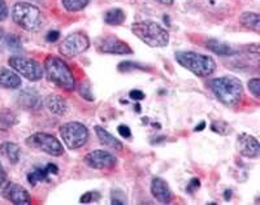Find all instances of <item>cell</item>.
<instances>
[{"label":"cell","instance_id":"cell-11","mask_svg":"<svg viewBox=\"0 0 260 205\" xmlns=\"http://www.w3.org/2000/svg\"><path fill=\"white\" fill-rule=\"evenodd\" d=\"M96 48L99 52L111 53V55H132L133 53V50L125 42L115 36H106L98 39Z\"/></svg>","mask_w":260,"mask_h":205},{"label":"cell","instance_id":"cell-20","mask_svg":"<svg viewBox=\"0 0 260 205\" xmlns=\"http://www.w3.org/2000/svg\"><path fill=\"white\" fill-rule=\"evenodd\" d=\"M0 153L8 160L11 164H17L21 157V148L13 142H4L0 144Z\"/></svg>","mask_w":260,"mask_h":205},{"label":"cell","instance_id":"cell-38","mask_svg":"<svg viewBox=\"0 0 260 205\" xmlns=\"http://www.w3.org/2000/svg\"><path fill=\"white\" fill-rule=\"evenodd\" d=\"M157 3L160 4H164V6H172L173 4V0H155Z\"/></svg>","mask_w":260,"mask_h":205},{"label":"cell","instance_id":"cell-5","mask_svg":"<svg viewBox=\"0 0 260 205\" xmlns=\"http://www.w3.org/2000/svg\"><path fill=\"white\" fill-rule=\"evenodd\" d=\"M45 73L48 81L67 91L76 88V79L71 67L56 56H48L45 61Z\"/></svg>","mask_w":260,"mask_h":205},{"label":"cell","instance_id":"cell-9","mask_svg":"<svg viewBox=\"0 0 260 205\" xmlns=\"http://www.w3.org/2000/svg\"><path fill=\"white\" fill-rule=\"evenodd\" d=\"M90 47V39L89 37L83 34V32L77 31L72 32L68 37H65L59 46V51L65 57H76L81 53L86 52Z\"/></svg>","mask_w":260,"mask_h":205},{"label":"cell","instance_id":"cell-27","mask_svg":"<svg viewBox=\"0 0 260 205\" xmlns=\"http://www.w3.org/2000/svg\"><path fill=\"white\" fill-rule=\"evenodd\" d=\"M78 92H80V95L83 99L89 100V101H92V100H94V95H92L91 88H90V85L87 82L81 83V85L78 86Z\"/></svg>","mask_w":260,"mask_h":205},{"label":"cell","instance_id":"cell-40","mask_svg":"<svg viewBox=\"0 0 260 205\" xmlns=\"http://www.w3.org/2000/svg\"><path fill=\"white\" fill-rule=\"evenodd\" d=\"M224 199L225 200H231V196H232V191H229V190H226L225 191V193H224Z\"/></svg>","mask_w":260,"mask_h":205},{"label":"cell","instance_id":"cell-21","mask_svg":"<svg viewBox=\"0 0 260 205\" xmlns=\"http://www.w3.org/2000/svg\"><path fill=\"white\" fill-rule=\"evenodd\" d=\"M240 22L245 27L259 32L260 30V16L255 12H245L240 16Z\"/></svg>","mask_w":260,"mask_h":205},{"label":"cell","instance_id":"cell-15","mask_svg":"<svg viewBox=\"0 0 260 205\" xmlns=\"http://www.w3.org/2000/svg\"><path fill=\"white\" fill-rule=\"evenodd\" d=\"M151 193L161 204H168L172 200V191L169 185L160 177H154L151 181Z\"/></svg>","mask_w":260,"mask_h":205},{"label":"cell","instance_id":"cell-24","mask_svg":"<svg viewBox=\"0 0 260 205\" xmlns=\"http://www.w3.org/2000/svg\"><path fill=\"white\" fill-rule=\"evenodd\" d=\"M62 7L68 12H80L89 4V0H61Z\"/></svg>","mask_w":260,"mask_h":205},{"label":"cell","instance_id":"cell-22","mask_svg":"<svg viewBox=\"0 0 260 205\" xmlns=\"http://www.w3.org/2000/svg\"><path fill=\"white\" fill-rule=\"evenodd\" d=\"M206 46H207L208 50L215 52L216 55L231 56L234 53V50L231 47V46H228V44L224 43V42L216 41V39H210V41H207Z\"/></svg>","mask_w":260,"mask_h":205},{"label":"cell","instance_id":"cell-35","mask_svg":"<svg viewBox=\"0 0 260 205\" xmlns=\"http://www.w3.org/2000/svg\"><path fill=\"white\" fill-rule=\"evenodd\" d=\"M117 131L118 134L121 135V136H124V138H130V135H132V131H130V129L126 125H120V126L117 127Z\"/></svg>","mask_w":260,"mask_h":205},{"label":"cell","instance_id":"cell-39","mask_svg":"<svg viewBox=\"0 0 260 205\" xmlns=\"http://www.w3.org/2000/svg\"><path fill=\"white\" fill-rule=\"evenodd\" d=\"M204 127H206V122H204V121H202V122L199 123V126L195 127V131H201V130H203Z\"/></svg>","mask_w":260,"mask_h":205},{"label":"cell","instance_id":"cell-30","mask_svg":"<svg viewBox=\"0 0 260 205\" xmlns=\"http://www.w3.org/2000/svg\"><path fill=\"white\" fill-rule=\"evenodd\" d=\"M111 204L112 205H124L126 204V199H125V195L121 191H112V200H111Z\"/></svg>","mask_w":260,"mask_h":205},{"label":"cell","instance_id":"cell-16","mask_svg":"<svg viewBox=\"0 0 260 205\" xmlns=\"http://www.w3.org/2000/svg\"><path fill=\"white\" fill-rule=\"evenodd\" d=\"M59 169L55 164H47L46 166H37L27 174V182L31 186H36L38 182L46 181L51 174H57Z\"/></svg>","mask_w":260,"mask_h":205},{"label":"cell","instance_id":"cell-32","mask_svg":"<svg viewBox=\"0 0 260 205\" xmlns=\"http://www.w3.org/2000/svg\"><path fill=\"white\" fill-rule=\"evenodd\" d=\"M133 67H137V69H146L145 66H141V65H138V64H134V62H132V61H126V62H122L121 65H120V66H118V69H120V71H129V69H133Z\"/></svg>","mask_w":260,"mask_h":205},{"label":"cell","instance_id":"cell-31","mask_svg":"<svg viewBox=\"0 0 260 205\" xmlns=\"http://www.w3.org/2000/svg\"><path fill=\"white\" fill-rule=\"evenodd\" d=\"M8 13H9V9L6 3V0H0V22H3V21L7 20Z\"/></svg>","mask_w":260,"mask_h":205},{"label":"cell","instance_id":"cell-13","mask_svg":"<svg viewBox=\"0 0 260 205\" xmlns=\"http://www.w3.org/2000/svg\"><path fill=\"white\" fill-rule=\"evenodd\" d=\"M237 150L243 157L257 158L260 155V144L255 136L242 132L237 136Z\"/></svg>","mask_w":260,"mask_h":205},{"label":"cell","instance_id":"cell-18","mask_svg":"<svg viewBox=\"0 0 260 205\" xmlns=\"http://www.w3.org/2000/svg\"><path fill=\"white\" fill-rule=\"evenodd\" d=\"M95 132H96V136L99 139L103 146L108 147V148H112V150L116 151H121L122 150V143L118 141L117 138H115L111 132L107 131L104 127L96 126L95 127Z\"/></svg>","mask_w":260,"mask_h":205},{"label":"cell","instance_id":"cell-7","mask_svg":"<svg viewBox=\"0 0 260 205\" xmlns=\"http://www.w3.org/2000/svg\"><path fill=\"white\" fill-rule=\"evenodd\" d=\"M26 146L32 150L41 151L50 156H61L64 153V147L59 139L47 132H36L26 138Z\"/></svg>","mask_w":260,"mask_h":205},{"label":"cell","instance_id":"cell-26","mask_svg":"<svg viewBox=\"0 0 260 205\" xmlns=\"http://www.w3.org/2000/svg\"><path fill=\"white\" fill-rule=\"evenodd\" d=\"M211 129L220 135H226L228 131H229V125L224 121H213L212 125H211Z\"/></svg>","mask_w":260,"mask_h":205},{"label":"cell","instance_id":"cell-10","mask_svg":"<svg viewBox=\"0 0 260 205\" xmlns=\"http://www.w3.org/2000/svg\"><path fill=\"white\" fill-rule=\"evenodd\" d=\"M0 195L13 204L25 205L31 201L30 193L22 186L9 182L7 177H0Z\"/></svg>","mask_w":260,"mask_h":205},{"label":"cell","instance_id":"cell-2","mask_svg":"<svg viewBox=\"0 0 260 205\" xmlns=\"http://www.w3.org/2000/svg\"><path fill=\"white\" fill-rule=\"evenodd\" d=\"M132 31L145 44L154 48L167 47L169 43V32L154 21H138L132 25Z\"/></svg>","mask_w":260,"mask_h":205},{"label":"cell","instance_id":"cell-34","mask_svg":"<svg viewBox=\"0 0 260 205\" xmlns=\"http://www.w3.org/2000/svg\"><path fill=\"white\" fill-rule=\"evenodd\" d=\"M129 96L132 97L133 100H136V101L145 99V94H143L141 90H132V91H130Z\"/></svg>","mask_w":260,"mask_h":205},{"label":"cell","instance_id":"cell-36","mask_svg":"<svg viewBox=\"0 0 260 205\" xmlns=\"http://www.w3.org/2000/svg\"><path fill=\"white\" fill-rule=\"evenodd\" d=\"M6 41H7V34L2 27H0V53L6 50Z\"/></svg>","mask_w":260,"mask_h":205},{"label":"cell","instance_id":"cell-29","mask_svg":"<svg viewBox=\"0 0 260 205\" xmlns=\"http://www.w3.org/2000/svg\"><path fill=\"white\" fill-rule=\"evenodd\" d=\"M247 86L250 92H251L255 97H260V79L259 78L250 79Z\"/></svg>","mask_w":260,"mask_h":205},{"label":"cell","instance_id":"cell-12","mask_svg":"<svg viewBox=\"0 0 260 205\" xmlns=\"http://www.w3.org/2000/svg\"><path fill=\"white\" fill-rule=\"evenodd\" d=\"M86 165L91 169H111L116 165L117 158L108 151L104 150H95L87 153L85 157Z\"/></svg>","mask_w":260,"mask_h":205},{"label":"cell","instance_id":"cell-6","mask_svg":"<svg viewBox=\"0 0 260 205\" xmlns=\"http://www.w3.org/2000/svg\"><path fill=\"white\" fill-rule=\"evenodd\" d=\"M60 135L69 150H78L89 141V130L83 123L77 121L64 123L60 127Z\"/></svg>","mask_w":260,"mask_h":205},{"label":"cell","instance_id":"cell-19","mask_svg":"<svg viewBox=\"0 0 260 205\" xmlns=\"http://www.w3.org/2000/svg\"><path fill=\"white\" fill-rule=\"evenodd\" d=\"M21 83H22V81L17 73H15L11 69H7V67L0 69V86L13 90V88L21 87Z\"/></svg>","mask_w":260,"mask_h":205},{"label":"cell","instance_id":"cell-28","mask_svg":"<svg viewBox=\"0 0 260 205\" xmlns=\"http://www.w3.org/2000/svg\"><path fill=\"white\" fill-rule=\"evenodd\" d=\"M99 199H101V193L96 192V191H89V192L83 193L82 196H81L80 202H83V204H89V202L98 201Z\"/></svg>","mask_w":260,"mask_h":205},{"label":"cell","instance_id":"cell-1","mask_svg":"<svg viewBox=\"0 0 260 205\" xmlns=\"http://www.w3.org/2000/svg\"><path fill=\"white\" fill-rule=\"evenodd\" d=\"M210 87L215 96L226 107H234L243 96V86L240 79L233 76H225L212 79Z\"/></svg>","mask_w":260,"mask_h":205},{"label":"cell","instance_id":"cell-8","mask_svg":"<svg viewBox=\"0 0 260 205\" xmlns=\"http://www.w3.org/2000/svg\"><path fill=\"white\" fill-rule=\"evenodd\" d=\"M8 62L16 73L26 78L27 81H31V82H37V81L42 79V77L45 74V71L39 62H37L36 60L24 57V56H11Z\"/></svg>","mask_w":260,"mask_h":205},{"label":"cell","instance_id":"cell-23","mask_svg":"<svg viewBox=\"0 0 260 205\" xmlns=\"http://www.w3.org/2000/svg\"><path fill=\"white\" fill-rule=\"evenodd\" d=\"M125 13L121 8H112L110 11H107L106 15H104V21L106 24L112 25V26H117V25H121L125 21Z\"/></svg>","mask_w":260,"mask_h":205},{"label":"cell","instance_id":"cell-41","mask_svg":"<svg viewBox=\"0 0 260 205\" xmlns=\"http://www.w3.org/2000/svg\"><path fill=\"white\" fill-rule=\"evenodd\" d=\"M0 177H7L6 170H4V167H3V165H2V162H0Z\"/></svg>","mask_w":260,"mask_h":205},{"label":"cell","instance_id":"cell-25","mask_svg":"<svg viewBox=\"0 0 260 205\" xmlns=\"http://www.w3.org/2000/svg\"><path fill=\"white\" fill-rule=\"evenodd\" d=\"M6 48H8L12 52H20L22 50V44H21L20 38L16 36H12V34H7Z\"/></svg>","mask_w":260,"mask_h":205},{"label":"cell","instance_id":"cell-17","mask_svg":"<svg viewBox=\"0 0 260 205\" xmlns=\"http://www.w3.org/2000/svg\"><path fill=\"white\" fill-rule=\"evenodd\" d=\"M43 106L52 113L56 116H64L68 111V104L67 100L59 95H48L43 101Z\"/></svg>","mask_w":260,"mask_h":205},{"label":"cell","instance_id":"cell-33","mask_svg":"<svg viewBox=\"0 0 260 205\" xmlns=\"http://www.w3.org/2000/svg\"><path fill=\"white\" fill-rule=\"evenodd\" d=\"M59 38L60 32L57 30H51V31H48L47 37H46V41L50 42V43H53V42H56Z\"/></svg>","mask_w":260,"mask_h":205},{"label":"cell","instance_id":"cell-4","mask_svg":"<svg viewBox=\"0 0 260 205\" xmlns=\"http://www.w3.org/2000/svg\"><path fill=\"white\" fill-rule=\"evenodd\" d=\"M11 15H12L13 22L18 25L21 29L27 30V31H36V30L41 29L45 22L41 9L34 4L26 3V2H17L12 7Z\"/></svg>","mask_w":260,"mask_h":205},{"label":"cell","instance_id":"cell-3","mask_svg":"<svg viewBox=\"0 0 260 205\" xmlns=\"http://www.w3.org/2000/svg\"><path fill=\"white\" fill-rule=\"evenodd\" d=\"M176 60L181 66L198 77H208L216 71V61L208 55H202L192 51H178L176 52Z\"/></svg>","mask_w":260,"mask_h":205},{"label":"cell","instance_id":"cell-14","mask_svg":"<svg viewBox=\"0 0 260 205\" xmlns=\"http://www.w3.org/2000/svg\"><path fill=\"white\" fill-rule=\"evenodd\" d=\"M16 100H17L18 106L24 109H29V111H37L42 107V97L36 88H24L18 92Z\"/></svg>","mask_w":260,"mask_h":205},{"label":"cell","instance_id":"cell-37","mask_svg":"<svg viewBox=\"0 0 260 205\" xmlns=\"http://www.w3.org/2000/svg\"><path fill=\"white\" fill-rule=\"evenodd\" d=\"M199 186H201V182H199L198 178H192L189 183V187H187V191L189 192H192V191L198 190Z\"/></svg>","mask_w":260,"mask_h":205}]
</instances>
